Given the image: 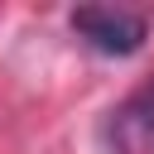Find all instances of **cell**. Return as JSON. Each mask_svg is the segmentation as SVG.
Here are the masks:
<instances>
[{
	"label": "cell",
	"instance_id": "obj_1",
	"mask_svg": "<svg viewBox=\"0 0 154 154\" xmlns=\"http://www.w3.org/2000/svg\"><path fill=\"white\" fill-rule=\"evenodd\" d=\"M72 34L106 58H130V53H140L149 24H144V14L120 10V5H82V10H72Z\"/></svg>",
	"mask_w": 154,
	"mask_h": 154
},
{
	"label": "cell",
	"instance_id": "obj_2",
	"mask_svg": "<svg viewBox=\"0 0 154 154\" xmlns=\"http://www.w3.org/2000/svg\"><path fill=\"white\" fill-rule=\"evenodd\" d=\"M111 135H116L120 154H154V87H144L140 96H130L116 111Z\"/></svg>",
	"mask_w": 154,
	"mask_h": 154
}]
</instances>
